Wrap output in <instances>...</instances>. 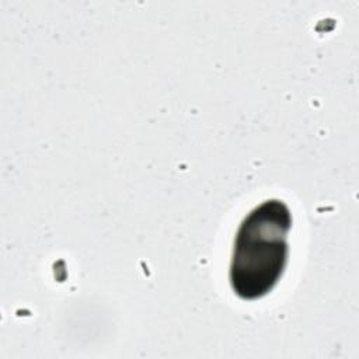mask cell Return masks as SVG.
I'll return each instance as SVG.
<instances>
[{"label": "cell", "instance_id": "cell-1", "mask_svg": "<svg viewBox=\"0 0 359 359\" xmlns=\"http://www.w3.org/2000/svg\"><path fill=\"white\" fill-rule=\"evenodd\" d=\"M289 208L269 199L254 208L240 224L230 264V285L244 300L269 293L283 275L287 262Z\"/></svg>", "mask_w": 359, "mask_h": 359}]
</instances>
